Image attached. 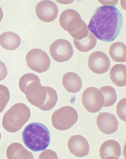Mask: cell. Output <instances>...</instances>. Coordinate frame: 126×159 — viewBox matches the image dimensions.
Masks as SVG:
<instances>
[{"instance_id":"obj_1","label":"cell","mask_w":126,"mask_h":159,"mask_svg":"<svg viewBox=\"0 0 126 159\" xmlns=\"http://www.w3.org/2000/svg\"><path fill=\"white\" fill-rule=\"evenodd\" d=\"M123 25L122 15L116 7L104 6L97 8L88 28L99 40L110 42L118 36Z\"/></svg>"},{"instance_id":"obj_2","label":"cell","mask_w":126,"mask_h":159,"mask_svg":"<svg viewBox=\"0 0 126 159\" xmlns=\"http://www.w3.org/2000/svg\"><path fill=\"white\" fill-rule=\"evenodd\" d=\"M26 146L34 152L43 151L49 146L51 141L50 132L44 125L33 123L28 125L22 134Z\"/></svg>"},{"instance_id":"obj_3","label":"cell","mask_w":126,"mask_h":159,"mask_svg":"<svg viewBox=\"0 0 126 159\" xmlns=\"http://www.w3.org/2000/svg\"><path fill=\"white\" fill-rule=\"evenodd\" d=\"M59 24L61 28L67 31L76 40H80L88 35V26L80 14L72 9L63 11L60 15Z\"/></svg>"},{"instance_id":"obj_4","label":"cell","mask_w":126,"mask_h":159,"mask_svg":"<svg viewBox=\"0 0 126 159\" xmlns=\"http://www.w3.org/2000/svg\"><path fill=\"white\" fill-rule=\"evenodd\" d=\"M30 115V110L26 105L16 104L4 114L2 122L3 128L8 132H16L28 121Z\"/></svg>"},{"instance_id":"obj_5","label":"cell","mask_w":126,"mask_h":159,"mask_svg":"<svg viewBox=\"0 0 126 159\" xmlns=\"http://www.w3.org/2000/svg\"><path fill=\"white\" fill-rule=\"evenodd\" d=\"M26 96L30 104L45 111L53 108L58 99L57 92L53 88L42 85Z\"/></svg>"},{"instance_id":"obj_6","label":"cell","mask_w":126,"mask_h":159,"mask_svg":"<svg viewBox=\"0 0 126 159\" xmlns=\"http://www.w3.org/2000/svg\"><path fill=\"white\" fill-rule=\"evenodd\" d=\"M78 118L76 110L72 107L66 106L55 111L52 116V123L56 129L65 131L70 129Z\"/></svg>"},{"instance_id":"obj_7","label":"cell","mask_w":126,"mask_h":159,"mask_svg":"<svg viewBox=\"0 0 126 159\" xmlns=\"http://www.w3.org/2000/svg\"><path fill=\"white\" fill-rule=\"evenodd\" d=\"M26 60L28 66L31 70L39 73L48 70L51 65L49 57L40 49H34L28 52Z\"/></svg>"},{"instance_id":"obj_8","label":"cell","mask_w":126,"mask_h":159,"mask_svg":"<svg viewBox=\"0 0 126 159\" xmlns=\"http://www.w3.org/2000/svg\"><path fill=\"white\" fill-rule=\"evenodd\" d=\"M82 101L84 107L89 112L95 113L102 108L104 99L100 90L95 87H90L83 92Z\"/></svg>"},{"instance_id":"obj_9","label":"cell","mask_w":126,"mask_h":159,"mask_svg":"<svg viewBox=\"0 0 126 159\" xmlns=\"http://www.w3.org/2000/svg\"><path fill=\"white\" fill-rule=\"evenodd\" d=\"M50 52L55 61L62 62L68 61L72 58L74 50L70 42L65 39H60L55 40L52 44Z\"/></svg>"},{"instance_id":"obj_10","label":"cell","mask_w":126,"mask_h":159,"mask_svg":"<svg viewBox=\"0 0 126 159\" xmlns=\"http://www.w3.org/2000/svg\"><path fill=\"white\" fill-rule=\"evenodd\" d=\"M88 64L89 68L93 72L98 74H102L109 70L111 66V62L106 54L98 51L90 55Z\"/></svg>"},{"instance_id":"obj_11","label":"cell","mask_w":126,"mask_h":159,"mask_svg":"<svg viewBox=\"0 0 126 159\" xmlns=\"http://www.w3.org/2000/svg\"><path fill=\"white\" fill-rule=\"evenodd\" d=\"M36 13L41 20L49 23L55 20L57 16L58 10L56 4L50 1H43L37 5Z\"/></svg>"},{"instance_id":"obj_12","label":"cell","mask_w":126,"mask_h":159,"mask_svg":"<svg viewBox=\"0 0 126 159\" xmlns=\"http://www.w3.org/2000/svg\"><path fill=\"white\" fill-rule=\"evenodd\" d=\"M68 146L70 152L78 157L88 155L89 152V145L86 139L82 135L71 136L68 141Z\"/></svg>"},{"instance_id":"obj_13","label":"cell","mask_w":126,"mask_h":159,"mask_svg":"<svg viewBox=\"0 0 126 159\" xmlns=\"http://www.w3.org/2000/svg\"><path fill=\"white\" fill-rule=\"evenodd\" d=\"M97 122L100 130L106 134L115 133L118 128L119 122L114 115L107 112L103 113L97 117Z\"/></svg>"},{"instance_id":"obj_14","label":"cell","mask_w":126,"mask_h":159,"mask_svg":"<svg viewBox=\"0 0 126 159\" xmlns=\"http://www.w3.org/2000/svg\"><path fill=\"white\" fill-rule=\"evenodd\" d=\"M121 154L120 145L115 140H109L105 141L100 148V156L103 159H119Z\"/></svg>"},{"instance_id":"obj_15","label":"cell","mask_w":126,"mask_h":159,"mask_svg":"<svg viewBox=\"0 0 126 159\" xmlns=\"http://www.w3.org/2000/svg\"><path fill=\"white\" fill-rule=\"evenodd\" d=\"M63 86L68 92L74 93L79 92L83 86L80 77L77 74L69 72L63 76L62 79Z\"/></svg>"},{"instance_id":"obj_16","label":"cell","mask_w":126,"mask_h":159,"mask_svg":"<svg viewBox=\"0 0 126 159\" xmlns=\"http://www.w3.org/2000/svg\"><path fill=\"white\" fill-rule=\"evenodd\" d=\"M21 43V39L20 36L12 32H6L0 36V44L7 50H16Z\"/></svg>"},{"instance_id":"obj_17","label":"cell","mask_w":126,"mask_h":159,"mask_svg":"<svg viewBox=\"0 0 126 159\" xmlns=\"http://www.w3.org/2000/svg\"><path fill=\"white\" fill-rule=\"evenodd\" d=\"M7 155L8 159H34L33 155L21 144L13 143L8 148Z\"/></svg>"},{"instance_id":"obj_18","label":"cell","mask_w":126,"mask_h":159,"mask_svg":"<svg viewBox=\"0 0 126 159\" xmlns=\"http://www.w3.org/2000/svg\"><path fill=\"white\" fill-rule=\"evenodd\" d=\"M126 67L123 64L114 66L110 72V77L112 82L119 87L126 85Z\"/></svg>"},{"instance_id":"obj_19","label":"cell","mask_w":126,"mask_h":159,"mask_svg":"<svg viewBox=\"0 0 126 159\" xmlns=\"http://www.w3.org/2000/svg\"><path fill=\"white\" fill-rule=\"evenodd\" d=\"M40 84L41 83L39 77L31 73L24 75L20 78L19 82V88L25 94L35 86Z\"/></svg>"},{"instance_id":"obj_20","label":"cell","mask_w":126,"mask_h":159,"mask_svg":"<svg viewBox=\"0 0 126 159\" xmlns=\"http://www.w3.org/2000/svg\"><path fill=\"white\" fill-rule=\"evenodd\" d=\"M110 57L115 61L124 62L126 60V47L123 43L117 42L110 46L109 49Z\"/></svg>"},{"instance_id":"obj_21","label":"cell","mask_w":126,"mask_h":159,"mask_svg":"<svg viewBox=\"0 0 126 159\" xmlns=\"http://www.w3.org/2000/svg\"><path fill=\"white\" fill-rule=\"evenodd\" d=\"M74 42L76 48L81 52H86L94 48L97 43L96 37L91 32L88 35L80 40L74 39Z\"/></svg>"},{"instance_id":"obj_22","label":"cell","mask_w":126,"mask_h":159,"mask_svg":"<svg viewBox=\"0 0 126 159\" xmlns=\"http://www.w3.org/2000/svg\"><path fill=\"white\" fill-rule=\"evenodd\" d=\"M99 90L104 99L103 106L108 107L114 105L117 100V95L115 89L111 86H106L101 88Z\"/></svg>"},{"instance_id":"obj_23","label":"cell","mask_w":126,"mask_h":159,"mask_svg":"<svg viewBox=\"0 0 126 159\" xmlns=\"http://www.w3.org/2000/svg\"><path fill=\"white\" fill-rule=\"evenodd\" d=\"M10 98L9 89L6 86L0 84V114L5 108Z\"/></svg>"},{"instance_id":"obj_24","label":"cell","mask_w":126,"mask_h":159,"mask_svg":"<svg viewBox=\"0 0 126 159\" xmlns=\"http://www.w3.org/2000/svg\"><path fill=\"white\" fill-rule=\"evenodd\" d=\"M126 98H123L119 102L116 107L117 113L119 118L124 121H126Z\"/></svg>"},{"instance_id":"obj_25","label":"cell","mask_w":126,"mask_h":159,"mask_svg":"<svg viewBox=\"0 0 126 159\" xmlns=\"http://www.w3.org/2000/svg\"><path fill=\"white\" fill-rule=\"evenodd\" d=\"M39 159H58L57 155L54 151L47 150L42 152L39 155Z\"/></svg>"},{"instance_id":"obj_26","label":"cell","mask_w":126,"mask_h":159,"mask_svg":"<svg viewBox=\"0 0 126 159\" xmlns=\"http://www.w3.org/2000/svg\"><path fill=\"white\" fill-rule=\"evenodd\" d=\"M7 74V69L5 63L0 60V81L3 80Z\"/></svg>"},{"instance_id":"obj_27","label":"cell","mask_w":126,"mask_h":159,"mask_svg":"<svg viewBox=\"0 0 126 159\" xmlns=\"http://www.w3.org/2000/svg\"><path fill=\"white\" fill-rule=\"evenodd\" d=\"M118 1H99V2L101 3L102 4L104 5H108L109 3L111 4V5L113 4L114 5H115L116 4H117L118 3Z\"/></svg>"},{"instance_id":"obj_28","label":"cell","mask_w":126,"mask_h":159,"mask_svg":"<svg viewBox=\"0 0 126 159\" xmlns=\"http://www.w3.org/2000/svg\"><path fill=\"white\" fill-rule=\"evenodd\" d=\"M3 17V13L1 7H0V22L2 21V19Z\"/></svg>"},{"instance_id":"obj_29","label":"cell","mask_w":126,"mask_h":159,"mask_svg":"<svg viewBox=\"0 0 126 159\" xmlns=\"http://www.w3.org/2000/svg\"><path fill=\"white\" fill-rule=\"evenodd\" d=\"M1 137H2V135H1V132H0V141H1Z\"/></svg>"}]
</instances>
